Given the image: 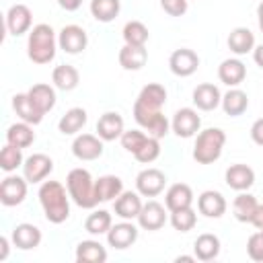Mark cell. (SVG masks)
<instances>
[{"mask_svg":"<svg viewBox=\"0 0 263 263\" xmlns=\"http://www.w3.org/2000/svg\"><path fill=\"white\" fill-rule=\"evenodd\" d=\"M45 220L51 224H62L70 218V193L60 181H43L37 191Z\"/></svg>","mask_w":263,"mask_h":263,"instance_id":"6da1fadb","label":"cell"},{"mask_svg":"<svg viewBox=\"0 0 263 263\" xmlns=\"http://www.w3.org/2000/svg\"><path fill=\"white\" fill-rule=\"evenodd\" d=\"M58 35L47 23H39L29 31L27 37V55L33 64H49L58 51Z\"/></svg>","mask_w":263,"mask_h":263,"instance_id":"7a4b0ae2","label":"cell"},{"mask_svg":"<svg viewBox=\"0 0 263 263\" xmlns=\"http://www.w3.org/2000/svg\"><path fill=\"white\" fill-rule=\"evenodd\" d=\"M66 189L70 193V199L82 208V210H95L99 199H97V191H95V179L92 175L78 166V168H72L66 177Z\"/></svg>","mask_w":263,"mask_h":263,"instance_id":"3957f363","label":"cell"},{"mask_svg":"<svg viewBox=\"0 0 263 263\" xmlns=\"http://www.w3.org/2000/svg\"><path fill=\"white\" fill-rule=\"evenodd\" d=\"M226 134L220 127H205L197 134L193 144V160L197 164H212L222 156Z\"/></svg>","mask_w":263,"mask_h":263,"instance_id":"277c9868","label":"cell"},{"mask_svg":"<svg viewBox=\"0 0 263 263\" xmlns=\"http://www.w3.org/2000/svg\"><path fill=\"white\" fill-rule=\"evenodd\" d=\"M134 119L136 123L148 134V136H154V138H164L168 132H171V121L162 115V109H154V107H148L140 101L134 103Z\"/></svg>","mask_w":263,"mask_h":263,"instance_id":"5b68a950","label":"cell"},{"mask_svg":"<svg viewBox=\"0 0 263 263\" xmlns=\"http://www.w3.org/2000/svg\"><path fill=\"white\" fill-rule=\"evenodd\" d=\"M164 185H166V175L160 168H154V166H148V168L140 171L138 177H136V191L142 197L160 195L164 191Z\"/></svg>","mask_w":263,"mask_h":263,"instance_id":"8992f818","label":"cell"},{"mask_svg":"<svg viewBox=\"0 0 263 263\" xmlns=\"http://www.w3.org/2000/svg\"><path fill=\"white\" fill-rule=\"evenodd\" d=\"M27 185H29V181L25 177L8 173L4 177V181L0 183V201H2V205H6V208L21 205L27 197Z\"/></svg>","mask_w":263,"mask_h":263,"instance_id":"52a82bcc","label":"cell"},{"mask_svg":"<svg viewBox=\"0 0 263 263\" xmlns=\"http://www.w3.org/2000/svg\"><path fill=\"white\" fill-rule=\"evenodd\" d=\"M58 45H60L62 51H66L70 55H76V53L86 49L88 35H86V31L80 25H66L58 33Z\"/></svg>","mask_w":263,"mask_h":263,"instance_id":"ba28073f","label":"cell"},{"mask_svg":"<svg viewBox=\"0 0 263 263\" xmlns=\"http://www.w3.org/2000/svg\"><path fill=\"white\" fill-rule=\"evenodd\" d=\"M51 171H53V160L43 152H35L27 156L23 162V177L29 183H43Z\"/></svg>","mask_w":263,"mask_h":263,"instance_id":"9c48e42d","label":"cell"},{"mask_svg":"<svg viewBox=\"0 0 263 263\" xmlns=\"http://www.w3.org/2000/svg\"><path fill=\"white\" fill-rule=\"evenodd\" d=\"M33 12L27 4H12L6 10V31L12 37H21L29 33L33 27Z\"/></svg>","mask_w":263,"mask_h":263,"instance_id":"30bf717a","label":"cell"},{"mask_svg":"<svg viewBox=\"0 0 263 263\" xmlns=\"http://www.w3.org/2000/svg\"><path fill=\"white\" fill-rule=\"evenodd\" d=\"M168 68L175 76H181V78H187L191 74L197 72L199 68V55L189 49V47H179L171 53L168 58Z\"/></svg>","mask_w":263,"mask_h":263,"instance_id":"8fae6325","label":"cell"},{"mask_svg":"<svg viewBox=\"0 0 263 263\" xmlns=\"http://www.w3.org/2000/svg\"><path fill=\"white\" fill-rule=\"evenodd\" d=\"M199 127H201V117L193 107H183L173 115L171 129L179 138H193L199 132Z\"/></svg>","mask_w":263,"mask_h":263,"instance_id":"7c38bea8","label":"cell"},{"mask_svg":"<svg viewBox=\"0 0 263 263\" xmlns=\"http://www.w3.org/2000/svg\"><path fill=\"white\" fill-rule=\"evenodd\" d=\"M166 212H168L166 205L158 203L156 199H148L138 214V226L142 230H150V232L160 230L166 224Z\"/></svg>","mask_w":263,"mask_h":263,"instance_id":"4fadbf2b","label":"cell"},{"mask_svg":"<svg viewBox=\"0 0 263 263\" xmlns=\"http://www.w3.org/2000/svg\"><path fill=\"white\" fill-rule=\"evenodd\" d=\"M103 140L95 134H78L72 142V154L78 158V160H97L103 156Z\"/></svg>","mask_w":263,"mask_h":263,"instance_id":"5bb4252c","label":"cell"},{"mask_svg":"<svg viewBox=\"0 0 263 263\" xmlns=\"http://www.w3.org/2000/svg\"><path fill=\"white\" fill-rule=\"evenodd\" d=\"M138 240V226L132 222V220H123L119 224H113L107 232V242L109 247L117 249V251H123V249H129L134 242Z\"/></svg>","mask_w":263,"mask_h":263,"instance_id":"9a60e30c","label":"cell"},{"mask_svg":"<svg viewBox=\"0 0 263 263\" xmlns=\"http://www.w3.org/2000/svg\"><path fill=\"white\" fill-rule=\"evenodd\" d=\"M224 181L230 189L234 191H249L255 183V171L249 166V164H242V162H236V164H230L224 173Z\"/></svg>","mask_w":263,"mask_h":263,"instance_id":"2e32d148","label":"cell"},{"mask_svg":"<svg viewBox=\"0 0 263 263\" xmlns=\"http://www.w3.org/2000/svg\"><path fill=\"white\" fill-rule=\"evenodd\" d=\"M41 230L35 226V224H29V222H23V224H16L12 228V234H10V240L16 249L21 251H31V249H37L41 245Z\"/></svg>","mask_w":263,"mask_h":263,"instance_id":"e0dca14e","label":"cell"},{"mask_svg":"<svg viewBox=\"0 0 263 263\" xmlns=\"http://www.w3.org/2000/svg\"><path fill=\"white\" fill-rule=\"evenodd\" d=\"M191 99H193V105H195L199 111H214V109H218L220 103H222V92H220V88H218L216 84H212V82H201V84H197V86L193 88Z\"/></svg>","mask_w":263,"mask_h":263,"instance_id":"ac0fdd59","label":"cell"},{"mask_svg":"<svg viewBox=\"0 0 263 263\" xmlns=\"http://www.w3.org/2000/svg\"><path fill=\"white\" fill-rule=\"evenodd\" d=\"M123 132H125L123 117H121L117 111H107V113H103V115L99 117V121H97V136H99L103 142L119 140Z\"/></svg>","mask_w":263,"mask_h":263,"instance_id":"d6986e66","label":"cell"},{"mask_svg":"<svg viewBox=\"0 0 263 263\" xmlns=\"http://www.w3.org/2000/svg\"><path fill=\"white\" fill-rule=\"evenodd\" d=\"M226 208H228V203L220 191L208 189L197 197V210L205 218H222L226 214Z\"/></svg>","mask_w":263,"mask_h":263,"instance_id":"ffe728a7","label":"cell"},{"mask_svg":"<svg viewBox=\"0 0 263 263\" xmlns=\"http://www.w3.org/2000/svg\"><path fill=\"white\" fill-rule=\"evenodd\" d=\"M164 205L168 212H177L193 205V189L187 183H173L164 193Z\"/></svg>","mask_w":263,"mask_h":263,"instance_id":"44dd1931","label":"cell"},{"mask_svg":"<svg viewBox=\"0 0 263 263\" xmlns=\"http://www.w3.org/2000/svg\"><path fill=\"white\" fill-rule=\"evenodd\" d=\"M142 197L138 191H125L113 201V210L115 216H119L121 220H138V214L142 210Z\"/></svg>","mask_w":263,"mask_h":263,"instance_id":"7402d4cb","label":"cell"},{"mask_svg":"<svg viewBox=\"0 0 263 263\" xmlns=\"http://www.w3.org/2000/svg\"><path fill=\"white\" fill-rule=\"evenodd\" d=\"M218 78L226 86L234 88V86H238V84L245 82V78H247V66L238 58H228V60H224L218 66Z\"/></svg>","mask_w":263,"mask_h":263,"instance_id":"603a6c76","label":"cell"},{"mask_svg":"<svg viewBox=\"0 0 263 263\" xmlns=\"http://www.w3.org/2000/svg\"><path fill=\"white\" fill-rule=\"evenodd\" d=\"M12 109H14V113L21 117V121H27V123H31V125L41 123V119H43V115H45V113L31 101V97H29L27 92H18V95L12 97Z\"/></svg>","mask_w":263,"mask_h":263,"instance_id":"cb8c5ba5","label":"cell"},{"mask_svg":"<svg viewBox=\"0 0 263 263\" xmlns=\"http://www.w3.org/2000/svg\"><path fill=\"white\" fill-rule=\"evenodd\" d=\"M148 62V49L146 45H123L119 49V66L123 70L136 72L142 70Z\"/></svg>","mask_w":263,"mask_h":263,"instance_id":"d4e9b609","label":"cell"},{"mask_svg":"<svg viewBox=\"0 0 263 263\" xmlns=\"http://www.w3.org/2000/svg\"><path fill=\"white\" fill-rule=\"evenodd\" d=\"M257 208H259V201L249 191H238V195L232 201V214L242 224H251L253 222V218L257 214Z\"/></svg>","mask_w":263,"mask_h":263,"instance_id":"484cf974","label":"cell"},{"mask_svg":"<svg viewBox=\"0 0 263 263\" xmlns=\"http://www.w3.org/2000/svg\"><path fill=\"white\" fill-rule=\"evenodd\" d=\"M228 49L236 55H245V53H251L255 49V35L251 29L247 27H234L230 33H228Z\"/></svg>","mask_w":263,"mask_h":263,"instance_id":"4316f807","label":"cell"},{"mask_svg":"<svg viewBox=\"0 0 263 263\" xmlns=\"http://www.w3.org/2000/svg\"><path fill=\"white\" fill-rule=\"evenodd\" d=\"M86 121H88L86 111H84L82 107H72V109H68V111L60 117L58 129H60V134H64V136H76V134L86 125Z\"/></svg>","mask_w":263,"mask_h":263,"instance_id":"83f0119b","label":"cell"},{"mask_svg":"<svg viewBox=\"0 0 263 263\" xmlns=\"http://www.w3.org/2000/svg\"><path fill=\"white\" fill-rule=\"evenodd\" d=\"M95 191L99 201H115L123 193V181L117 175H103L95 181Z\"/></svg>","mask_w":263,"mask_h":263,"instance_id":"f1b7e54d","label":"cell"},{"mask_svg":"<svg viewBox=\"0 0 263 263\" xmlns=\"http://www.w3.org/2000/svg\"><path fill=\"white\" fill-rule=\"evenodd\" d=\"M220 238L212 232H203L195 238L193 242V255L197 257V261H214L220 255Z\"/></svg>","mask_w":263,"mask_h":263,"instance_id":"f546056e","label":"cell"},{"mask_svg":"<svg viewBox=\"0 0 263 263\" xmlns=\"http://www.w3.org/2000/svg\"><path fill=\"white\" fill-rule=\"evenodd\" d=\"M76 261L78 263H105L107 261V249L99 240H80L76 245Z\"/></svg>","mask_w":263,"mask_h":263,"instance_id":"4dcf8cb0","label":"cell"},{"mask_svg":"<svg viewBox=\"0 0 263 263\" xmlns=\"http://www.w3.org/2000/svg\"><path fill=\"white\" fill-rule=\"evenodd\" d=\"M220 105H222V109H224L226 115L238 117V115H242L249 109V97H247L245 90H240L238 86H234L226 95H222V103Z\"/></svg>","mask_w":263,"mask_h":263,"instance_id":"1f68e13d","label":"cell"},{"mask_svg":"<svg viewBox=\"0 0 263 263\" xmlns=\"http://www.w3.org/2000/svg\"><path fill=\"white\" fill-rule=\"evenodd\" d=\"M51 82H53V86L60 88V90H74V88L78 86V82H80V74H78V70H76L74 66H70V64H60V66H55L53 72H51Z\"/></svg>","mask_w":263,"mask_h":263,"instance_id":"d6a6232c","label":"cell"},{"mask_svg":"<svg viewBox=\"0 0 263 263\" xmlns=\"http://www.w3.org/2000/svg\"><path fill=\"white\" fill-rule=\"evenodd\" d=\"M33 142H35V132H33V125L27 121L12 123L6 129V144H12L16 148H29Z\"/></svg>","mask_w":263,"mask_h":263,"instance_id":"836d02e7","label":"cell"},{"mask_svg":"<svg viewBox=\"0 0 263 263\" xmlns=\"http://www.w3.org/2000/svg\"><path fill=\"white\" fill-rule=\"evenodd\" d=\"M27 95L31 97V101L43 111V113H47V111H51L53 107H55V88L53 86H49V84H45V82H37V84H33L29 90H27Z\"/></svg>","mask_w":263,"mask_h":263,"instance_id":"e575fe53","label":"cell"},{"mask_svg":"<svg viewBox=\"0 0 263 263\" xmlns=\"http://www.w3.org/2000/svg\"><path fill=\"white\" fill-rule=\"evenodd\" d=\"M113 226V218L107 210H95L92 214H88V218L84 220V230L92 236H101L107 234L109 228Z\"/></svg>","mask_w":263,"mask_h":263,"instance_id":"d590c367","label":"cell"},{"mask_svg":"<svg viewBox=\"0 0 263 263\" xmlns=\"http://www.w3.org/2000/svg\"><path fill=\"white\" fill-rule=\"evenodd\" d=\"M136 101H140L148 107H154V109H162V105L166 103V88L158 82H150L138 92Z\"/></svg>","mask_w":263,"mask_h":263,"instance_id":"8d00e7d4","label":"cell"},{"mask_svg":"<svg viewBox=\"0 0 263 263\" xmlns=\"http://www.w3.org/2000/svg\"><path fill=\"white\" fill-rule=\"evenodd\" d=\"M121 10L119 0H90V14L99 23H111Z\"/></svg>","mask_w":263,"mask_h":263,"instance_id":"74e56055","label":"cell"},{"mask_svg":"<svg viewBox=\"0 0 263 263\" xmlns=\"http://www.w3.org/2000/svg\"><path fill=\"white\" fill-rule=\"evenodd\" d=\"M121 37H123L125 45H146L150 33H148V27L142 21H127L123 25Z\"/></svg>","mask_w":263,"mask_h":263,"instance_id":"f35d334b","label":"cell"},{"mask_svg":"<svg viewBox=\"0 0 263 263\" xmlns=\"http://www.w3.org/2000/svg\"><path fill=\"white\" fill-rule=\"evenodd\" d=\"M168 214H171V218H168L171 226H173L175 230H179V232H189V230H193L195 224H197V214H195L193 208H183V210L168 212Z\"/></svg>","mask_w":263,"mask_h":263,"instance_id":"ab89813d","label":"cell"},{"mask_svg":"<svg viewBox=\"0 0 263 263\" xmlns=\"http://www.w3.org/2000/svg\"><path fill=\"white\" fill-rule=\"evenodd\" d=\"M25 158H23V148H16L12 144H6L0 150V168L4 173H14L18 166H23Z\"/></svg>","mask_w":263,"mask_h":263,"instance_id":"60d3db41","label":"cell"},{"mask_svg":"<svg viewBox=\"0 0 263 263\" xmlns=\"http://www.w3.org/2000/svg\"><path fill=\"white\" fill-rule=\"evenodd\" d=\"M160 156V140L154 136H148V140L144 142V146L134 154V158L142 164H150Z\"/></svg>","mask_w":263,"mask_h":263,"instance_id":"b9f144b4","label":"cell"},{"mask_svg":"<svg viewBox=\"0 0 263 263\" xmlns=\"http://www.w3.org/2000/svg\"><path fill=\"white\" fill-rule=\"evenodd\" d=\"M146 140H148V134H146L144 129H125V132L121 134V138H119L121 146H123L129 154H136V152L144 146Z\"/></svg>","mask_w":263,"mask_h":263,"instance_id":"7bdbcfd3","label":"cell"},{"mask_svg":"<svg viewBox=\"0 0 263 263\" xmlns=\"http://www.w3.org/2000/svg\"><path fill=\"white\" fill-rule=\"evenodd\" d=\"M247 255L257 261V263H263V230L259 232H253L247 240Z\"/></svg>","mask_w":263,"mask_h":263,"instance_id":"ee69618b","label":"cell"},{"mask_svg":"<svg viewBox=\"0 0 263 263\" xmlns=\"http://www.w3.org/2000/svg\"><path fill=\"white\" fill-rule=\"evenodd\" d=\"M160 8L168 16H183L189 8V0H160Z\"/></svg>","mask_w":263,"mask_h":263,"instance_id":"f6af8a7d","label":"cell"},{"mask_svg":"<svg viewBox=\"0 0 263 263\" xmlns=\"http://www.w3.org/2000/svg\"><path fill=\"white\" fill-rule=\"evenodd\" d=\"M251 140L257 146H263V117H259L253 125H251Z\"/></svg>","mask_w":263,"mask_h":263,"instance_id":"bcb514c9","label":"cell"},{"mask_svg":"<svg viewBox=\"0 0 263 263\" xmlns=\"http://www.w3.org/2000/svg\"><path fill=\"white\" fill-rule=\"evenodd\" d=\"M55 2H58L60 8H64L66 12H74V10H78L80 4H82V0H55Z\"/></svg>","mask_w":263,"mask_h":263,"instance_id":"7dc6e473","label":"cell"},{"mask_svg":"<svg viewBox=\"0 0 263 263\" xmlns=\"http://www.w3.org/2000/svg\"><path fill=\"white\" fill-rule=\"evenodd\" d=\"M10 242L6 236H0V261H4L8 257V249H10Z\"/></svg>","mask_w":263,"mask_h":263,"instance_id":"c3c4849f","label":"cell"},{"mask_svg":"<svg viewBox=\"0 0 263 263\" xmlns=\"http://www.w3.org/2000/svg\"><path fill=\"white\" fill-rule=\"evenodd\" d=\"M257 230H263V203H259V208H257V214H255V218H253V222H251Z\"/></svg>","mask_w":263,"mask_h":263,"instance_id":"681fc988","label":"cell"},{"mask_svg":"<svg viewBox=\"0 0 263 263\" xmlns=\"http://www.w3.org/2000/svg\"><path fill=\"white\" fill-rule=\"evenodd\" d=\"M253 60H255V64L263 70V43H261V45H255V49H253Z\"/></svg>","mask_w":263,"mask_h":263,"instance_id":"f907efd6","label":"cell"},{"mask_svg":"<svg viewBox=\"0 0 263 263\" xmlns=\"http://www.w3.org/2000/svg\"><path fill=\"white\" fill-rule=\"evenodd\" d=\"M257 23H259V31L263 33V0L257 6Z\"/></svg>","mask_w":263,"mask_h":263,"instance_id":"816d5d0a","label":"cell"},{"mask_svg":"<svg viewBox=\"0 0 263 263\" xmlns=\"http://www.w3.org/2000/svg\"><path fill=\"white\" fill-rule=\"evenodd\" d=\"M175 261H177V263H181V261H185V263H193V261H197V257H195V255H179Z\"/></svg>","mask_w":263,"mask_h":263,"instance_id":"f5cc1de1","label":"cell"}]
</instances>
